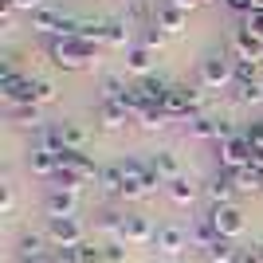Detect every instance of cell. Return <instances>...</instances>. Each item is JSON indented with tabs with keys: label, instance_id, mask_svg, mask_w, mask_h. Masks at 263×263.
Instances as JSON below:
<instances>
[{
	"label": "cell",
	"instance_id": "1",
	"mask_svg": "<svg viewBox=\"0 0 263 263\" xmlns=\"http://www.w3.org/2000/svg\"><path fill=\"white\" fill-rule=\"evenodd\" d=\"M95 51H99V47L87 44V40H79V35H67V40H51V47H47L51 63H55V67H63V71H83V67L95 59Z\"/></svg>",
	"mask_w": 263,
	"mask_h": 263
},
{
	"label": "cell",
	"instance_id": "2",
	"mask_svg": "<svg viewBox=\"0 0 263 263\" xmlns=\"http://www.w3.org/2000/svg\"><path fill=\"white\" fill-rule=\"evenodd\" d=\"M32 28H35V32H44V35H51V40L79 35V20H75V16H67V12H59V8H40V12H32Z\"/></svg>",
	"mask_w": 263,
	"mask_h": 263
},
{
	"label": "cell",
	"instance_id": "3",
	"mask_svg": "<svg viewBox=\"0 0 263 263\" xmlns=\"http://www.w3.org/2000/svg\"><path fill=\"white\" fill-rule=\"evenodd\" d=\"M204 216L212 220V228H216L220 240H232V243H236L243 232H248V220H243V212L236 209V204H212Z\"/></svg>",
	"mask_w": 263,
	"mask_h": 263
},
{
	"label": "cell",
	"instance_id": "4",
	"mask_svg": "<svg viewBox=\"0 0 263 263\" xmlns=\"http://www.w3.org/2000/svg\"><path fill=\"white\" fill-rule=\"evenodd\" d=\"M44 236L55 243V248H67V252H75L79 243H87V232H83V224H79L75 216H47Z\"/></svg>",
	"mask_w": 263,
	"mask_h": 263
},
{
	"label": "cell",
	"instance_id": "5",
	"mask_svg": "<svg viewBox=\"0 0 263 263\" xmlns=\"http://www.w3.org/2000/svg\"><path fill=\"white\" fill-rule=\"evenodd\" d=\"M200 83L212 90L236 83V59H228L224 51H212L209 59H200Z\"/></svg>",
	"mask_w": 263,
	"mask_h": 263
},
{
	"label": "cell",
	"instance_id": "6",
	"mask_svg": "<svg viewBox=\"0 0 263 263\" xmlns=\"http://www.w3.org/2000/svg\"><path fill=\"white\" fill-rule=\"evenodd\" d=\"M252 142L243 138V134H236V138H228V142H220V169L224 173H236V169H243V165H252Z\"/></svg>",
	"mask_w": 263,
	"mask_h": 263
},
{
	"label": "cell",
	"instance_id": "7",
	"mask_svg": "<svg viewBox=\"0 0 263 263\" xmlns=\"http://www.w3.org/2000/svg\"><path fill=\"white\" fill-rule=\"evenodd\" d=\"M200 106V95L193 87H169V95H165L161 110L169 114V118H193Z\"/></svg>",
	"mask_w": 263,
	"mask_h": 263
},
{
	"label": "cell",
	"instance_id": "8",
	"mask_svg": "<svg viewBox=\"0 0 263 263\" xmlns=\"http://www.w3.org/2000/svg\"><path fill=\"white\" fill-rule=\"evenodd\" d=\"M185 248H193V240H189V228H181V224H161V228H157L154 252H161V255H169V259H177Z\"/></svg>",
	"mask_w": 263,
	"mask_h": 263
},
{
	"label": "cell",
	"instance_id": "9",
	"mask_svg": "<svg viewBox=\"0 0 263 263\" xmlns=\"http://www.w3.org/2000/svg\"><path fill=\"white\" fill-rule=\"evenodd\" d=\"M154 240H157L154 220L142 216V212H130V216H126V243H134V248H145V243H154Z\"/></svg>",
	"mask_w": 263,
	"mask_h": 263
},
{
	"label": "cell",
	"instance_id": "10",
	"mask_svg": "<svg viewBox=\"0 0 263 263\" xmlns=\"http://www.w3.org/2000/svg\"><path fill=\"white\" fill-rule=\"evenodd\" d=\"M165 193H169V200H173V204H181V209H193V204H197V197H200V189L193 185L185 173L173 177V181H165Z\"/></svg>",
	"mask_w": 263,
	"mask_h": 263
},
{
	"label": "cell",
	"instance_id": "11",
	"mask_svg": "<svg viewBox=\"0 0 263 263\" xmlns=\"http://www.w3.org/2000/svg\"><path fill=\"white\" fill-rule=\"evenodd\" d=\"M154 24L161 28L165 35H181V32H185V12L177 8V4H169V0H165V4H157Z\"/></svg>",
	"mask_w": 263,
	"mask_h": 263
},
{
	"label": "cell",
	"instance_id": "12",
	"mask_svg": "<svg viewBox=\"0 0 263 263\" xmlns=\"http://www.w3.org/2000/svg\"><path fill=\"white\" fill-rule=\"evenodd\" d=\"M126 122H130V110L122 106V102H99V126L106 134L126 130Z\"/></svg>",
	"mask_w": 263,
	"mask_h": 263
},
{
	"label": "cell",
	"instance_id": "13",
	"mask_svg": "<svg viewBox=\"0 0 263 263\" xmlns=\"http://www.w3.org/2000/svg\"><path fill=\"white\" fill-rule=\"evenodd\" d=\"M44 209H47V216H75V209H79V193L51 189V193H47V200H44Z\"/></svg>",
	"mask_w": 263,
	"mask_h": 263
},
{
	"label": "cell",
	"instance_id": "14",
	"mask_svg": "<svg viewBox=\"0 0 263 263\" xmlns=\"http://www.w3.org/2000/svg\"><path fill=\"white\" fill-rule=\"evenodd\" d=\"M185 134L197 138V142H209V138L220 142V118H212V114H193V118L185 122Z\"/></svg>",
	"mask_w": 263,
	"mask_h": 263
},
{
	"label": "cell",
	"instance_id": "15",
	"mask_svg": "<svg viewBox=\"0 0 263 263\" xmlns=\"http://www.w3.org/2000/svg\"><path fill=\"white\" fill-rule=\"evenodd\" d=\"M130 35H134V24L126 20V16H114V20H106V47H118V51H130Z\"/></svg>",
	"mask_w": 263,
	"mask_h": 263
},
{
	"label": "cell",
	"instance_id": "16",
	"mask_svg": "<svg viewBox=\"0 0 263 263\" xmlns=\"http://www.w3.org/2000/svg\"><path fill=\"white\" fill-rule=\"evenodd\" d=\"M8 118L16 122V126H24V130H44V126H47L35 102H20V106H12V110H8Z\"/></svg>",
	"mask_w": 263,
	"mask_h": 263
},
{
	"label": "cell",
	"instance_id": "17",
	"mask_svg": "<svg viewBox=\"0 0 263 263\" xmlns=\"http://www.w3.org/2000/svg\"><path fill=\"white\" fill-rule=\"evenodd\" d=\"M28 169H32L35 177H47V181H51V177L59 173V154H51V149H32V154H28Z\"/></svg>",
	"mask_w": 263,
	"mask_h": 263
},
{
	"label": "cell",
	"instance_id": "18",
	"mask_svg": "<svg viewBox=\"0 0 263 263\" xmlns=\"http://www.w3.org/2000/svg\"><path fill=\"white\" fill-rule=\"evenodd\" d=\"M99 228H102V236H110V243H126V216L122 212H114V209L99 212Z\"/></svg>",
	"mask_w": 263,
	"mask_h": 263
},
{
	"label": "cell",
	"instance_id": "19",
	"mask_svg": "<svg viewBox=\"0 0 263 263\" xmlns=\"http://www.w3.org/2000/svg\"><path fill=\"white\" fill-rule=\"evenodd\" d=\"M204 193H209L212 204H232V197H236V185H232V173H216L204 185Z\"/></svg>",
	"mask_w": 263,
	"mask_h": 263
},
{
	"label": "cell",
	"instance_id": "20",
	"mask_svg": "<svg viewBox=\"0 0 263 263\" xmlns=\"http://www.w3.org/2000/svg\"><path fill=\"white\" fill-rule=\"evenodd\" d=\"M189 240H193V248H200V252H204V248H212L220 236H216V228H212L209 216H197L193 224H189Z\"/></svg>",
	"mask_w": 263,
	"mask_h": 263
},
{
	"label": "cell",
	"instance_id": "21",
	"mask_svg": "<svg viewBox=\"0 0 263 263\" xmlns=\"http://www.w3.org/2000/svg\"><path fill=\"white\" fill-rule=\"evenodd\" d=\"M232 185H236V193H263V169L243 165V169L232 173Z\"/></svg>",
	"mask_w": 263,
	"mask_h": 263
},
{
	"label": "cell",
	"instance_id": "22",
	"mask_svg": "<svg viewBox=\"0 0 263 263\" xmlns=\"http://www.w3.org/2000/svg\"><path fill=\"white\" fill-rule=\"evenodd\" d=\"M149 67H154V51L145 44H134L130 51H126V71H134V75H149Z\"/></svg>",
	"mask_w": 263,
	"mask_h": 263
},
{
	"label": "cell",
	"instance_id": "23",
	"mask_svg": "<svg viewBox=\"0 0 263 263\" xmlns=\"http://www.w3.org/2000/svg\"><path fill=\"white\" fill-rule=\"evenodd\" d=\"M99 189L106 197H122L126 193V173H122V165H106L99 173Z\"/></svg>",
	"mask_w": 263,
	"mask_h": 263
},
{
	"label": "cell",
	"instance_id": "24",
	"mask_svg": "<svg viewBox=\"0 0 263 263\" xmlns=\"http://www.w3.org/2000/svg\"><path fill=\"white\" fill-rule=\"evenodd\" d=\"M149 165H154L157 173L165 177V181H173V177H181V157L173 154V149H157L154 157H149Z\"/></svg>",
	"mask_w": 263,
	"mask_h": 263
},
{
	"label": "cell",
	"instance_id": "25",
	"mask_svg": "<svg viewBox=\"0 0 263 263\" xmlns=\"http://www.w3.org/2000/svg\"><path fill=\"white\" fill-rule=\"evenodd\" d=\"M59 134H63V145H67V149H83V145H87V126H79L75 118H63V122H59Z\"/></svg>",
	"mask_w": 263,
	"mask_h": 263
},
{
	"label": "cell",
	"instance_id": "26",
	"mask_svg": "<svg viewBox=\"0 0 263 263\" xmlns=\"http://www.w3.org/2000/svg\"><path fill=\"white\" fill-rule=\"evenodd\" d=\"M138 90L145 95V102H149V106H161V102H165V95H169V83H165V79L145 75L142 83H138Z\"/></svg>",
	"mask_w": 263,
	"mask_h": 263
},
{
	"label": "cell",
	"instance_id": "27",
	"mask_svg": "<svg viewBox=\"0 0 263 263\" xmlns=\"http://www.w3.org/2000/svg\"><path fill=\"white\" fill-rule=\"evenodd\" d=\"M204 259L209 263H236L240 259V248H236L232 240H216L212 248H204Z\"/></svg>",
	"mask_w": 263,
	"mask_h": 263
},
{
	"label": "cell",
	"instance_id": "28",
	"mask_svg": "<svg viewBox=\"0 0 263 263\" xmlns=\"http://www.w3.org/2000/svg\"><path fill=\"white\" fill-rule=\"evenodd\" d=\"M79 40L87 44H106V20H79Z\"/></svg>",
	"mask_w": 263,
	"mask_h": 263
},
{
	"label": "cell",
	"instance_id": "29",
	"mask_svg": "<svg viewBox=\"0 0 263 263\" xmlns=\"http://www.w3.org/2000/svg\"><path fill=\"white\" fill-rule=\"evenodd\" d=\"M71 259L75 263H106V248H99L95 240H87V243H79L75 252H71Z\"/></svg>",
	"mask_w": 263,
	"mask_h": 263
},
{
	"label": "cell",
	"instance_id": "30",
	"mask_svg": "<svg viewBox=\"0 0 263 263\" xmlns=\"http://www.w3.org/2000/svg\"><path fill=\"white\" fill-rule=\"evenodd\" d=\"M51 185H55V189H67V193H83V185H87V181H83L75 169H63V165H59V173L51 177Z\"/></svg>",
	"mask_w": 263,
	"mask_h": 263
},
{
	"label": "cell",
	"instance_id": "31",
	"mask_svg": "<svg viewBox=\"0 0 263 263\" xmlns=\"http://www.w3.org/2000/svg\"><path fill=\"white\" fill-rule=\"evenodd\" d=\"M126 79L122 75H106L102 79V102H122V95H126Z\"/></svg>",
	"mask_w": 263,
	"mask_h": 263
},
{
	"label": "cell",
	"instance_id": "32",
	"mask_svg": "<svg viewBox=\"0 0 263 263\" xmlns=\"http://www.w3.org/2000/svg\"><path fill=\"white\" fill-rule=\"evenodd\" d=\"M55 99H59V90H55L47 79H35L32 83V102L35 106H47V102H55Z\"/></svg>",
	"mask_w": 263,
	"mask_h": 263
},
{
	"label": "cell",
	"instance_id": "33",
	"mask_svg": "<svg viewBox=\"0 0 263 263\" xmlns=\"http://www.w3.org/2000/svg\"><path fill=\"white\" fill-rule=\"evenodd\" d=\"M236 102H243V106L263 102V79L259 83H240V87H236Z\"/></svg>",
	"mask_w": 263,
	"mask_h": 263
},
{
	"label": "cell",
	"instance_id": "34",
	"mask_svg": "<svg viewBox=\"0 0 263 263\" xmlns=\"http://www.w3.org/2000/svg\"><path fill=\"white\" fill-rule=\"evenodd\" d=\"M240 83H259V63L255 59H236V87Z\"/></svg>",
	"mask_w": 263,
	"mask_h": 263
},
{
	"label": "cell",
	"instance_id": "35",
	"mask_svg": "<svg viewBox=\"0 0 263 263\" xmlns=\"http://www.w3.org/2000/svg\"><path fill=\"white\" fill-rule=\"evenodd\" d=\"M138 122H142V130H161L165 122H169V114H165L161 106H149V110H145V114H142Z\"/></svg>",
	"mask_w": 263,
	"mask_h": 263
},
{
	"label": "cell",
	"instance_id": "36",
	"mask_svg": "<svg viewBox=\"0 0 263 263\" xmlns=\"http://www.w3.org/2000/svg\"><path fill=\"white\" fill-rule=\"evenodd\" d=\"M142 44L149 47V51H157V47L165 44V32L157 28V24H149V28H145V40H142Z\"/></svg>",
	"mask_w": 263,
	"mask_h": 263
},
{
	"label": "cell",
	"instance_id": "37",
	"mask_svg": "<svg viewBox=\"0 0 263 263\" xmlns=\"http://www.w3.org/2000/svg\"><path fill=\"white\" fill-rule=\"evenodd\" d=\"M12 209H16V189L4 181V185H0V212H12Z\"/></svg>",
	"mask_w": 263,
	"mask_h": 263
},
{
	"label": "cell",
	"instance_id": "38",
	"mask_svg": "<svg viewBox=\"0 0 263 263\" xmlns=\"http://www.w3.org/2000/svg\"><path fill=\"white\" fill-rule=\"evenodd\" d=\"M248 142H252V149H263V122H252L248 126V134H243Z\"/></svg>",
	"mask_w": 263,
	"mask_h": 263
},
{
	"label": "cell",
	"instance_id": "39",
	"mask_svg": "<svg viewBox=\"0 0 263 263\" xmlns=\"http://www.w3.org/2000/svg\"><path fill=\"white\" fill-rule=\"evenodd\" d=\"M236 263H263L259 243H255V248H240V259H236Z\"/></svg>",
	"mask_w": 263,
	"mask_h": 263
},
{
	"label": "cell",
	"instance_id": "40",
	"mask_svg": "<svg viewBox=\"0 0 263 263\" xmlns=\"http://www.w3.org/2000/svg\"><path fill=\"white\" fill-rule=\"evenodd\" d=\"M106 263H126V248L122 243H106Z\"/></svg>",
	"mask_w": 263,
	"mask_h": 263
},
{
	"label": "cell",
	"instance_id": "41",
	"mask_svg": "<svg viewBox=\"0 0 263 263\" xmlns=\"http://www.w3.org/2000/svg\"><path fill=\"white\" fill-rule=\"evenodd\" d=\"M8 4L16 12H40V8H44V0H8Z\"/></svg>",
	"mask_w": 263,
	"mask_h": 263
},
{
	"label": "cell",
	"instance_id": "42",
	"mask_svg": "<svg viewBox=\"0 0 263 263\" xmlns=\"http://www.w3.org/2000/svg\"><path fill=\"white\" fill-rule=\"evenodd\" d=\"M12 20H16V8L4 0V8H0V24H4V28H12Z\"/></svg>",
	"mask_w": 263,
	"mask_h": 263
},
{
	"label": "cell",
	"instance_id": "43",
	"mask_svg": "<svg viewBox=\"0 0 263 263\" xmlns=\"http://www.w3.org/2000/svg\"><path fill=\"white\" fill-rule=\"evenodd\" d=\"M169 4H177V8H181V12H193V8H197V4H200V0H169Z\"/></svg>",
	"mask_w": 263,
	"mask_h": 263
},
{
	"label": "cell",
	"instance_id": "44",
	"mask_svg": "<svg viewBox=\"0 0 263 263\" xmlns=\"http://www.w3.org/2000/svg\"><path fill=\"white\" fill-rule=\"evenodd\" d=\"M47 263H75V259H71V252H67V255H59V259H47Z\"/></svg>",
	"mask_w": 263,
	"mask_h": 263
},
{
	"label": "cell",
	"instance_id": "45",
	"mask_svg": "<svg viewBox=\"0 0 263 263\" xmlns=\"http://www.w3.org/2000/svg\"><path fill=\"white\" fill-rule=\"evenodd\" d=\"M200 4H216V0H200Z\"/></svg>",
	"mask_w": 263,
	"mask_h": 263
},
{
	"label": "cell",
	"instance_id": "46",
	"mask_svg": "<svg viewBox=\"0 0 263 263\" xmlns=\"http://www.w3.org/2000/svg\"><path fill=\"white\" fill-rule=\"evenodd\" d=\"M259 252H263V240H259Z\"/></svg>",
	"mask_w": 263,
	"mask_h": 263
}]
</instances>
